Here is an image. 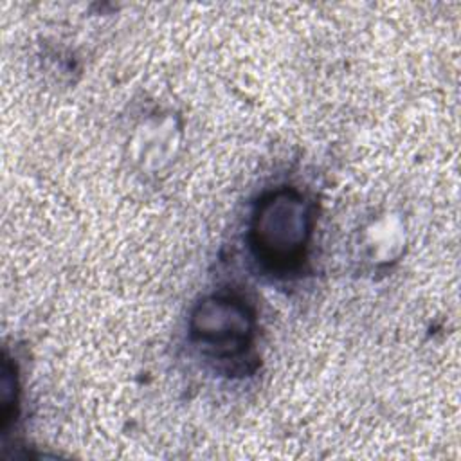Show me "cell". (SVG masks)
Returning <instances> with one entry per match:
<instances>
[{"mask_svg":"<svg viewBox=\"0 0 461 461\" xmlns=\"http://www.w3.org/2000/svg\"><path fill=\"white\" fill-rule=\"evenodd\" d=\"M313 232L312 202L295 187H276L254 205L249 245L259 265L274 274L303 267Z\"/></svg>","mask_w":461,"mask_h":461,"instance_id":"obj_1","label":"cell"},{"mask_svg":"<svg viewBox=\"0 0 461 461\" xmlns=\"http://www.w3.org/2000/svg\"><path fill=\"white\" fill-rule=\"evenodd\" d=\"M256 313L236 294H212L203 297L189 319L191 340L209 357L220 360L238 358L252 346Z\"/></svg>","mask_w":461,"mask_h":461,"instance_id":"obj_2","label":"cell"}]
</instances>
